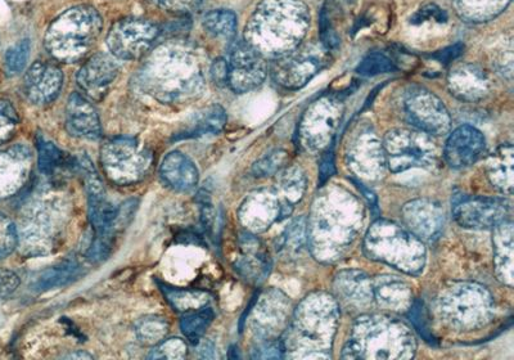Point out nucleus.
Wrapping results in <instances>:
<instances>
[{
    "label": "nucleus",
    "mask_w": 514,
    "mask_h": 360,
    "mask_svg": "<svg viewBox=\"0 0 514 360\" xmlns=\"http://www.w3.org/2000/svg\"><path fill=\"white\" fill-rule=\"evenodd\" d=\"M18 125L15 107L6 98L0 97V146L11 141Z\"/></svg>",
    "instance_id": "45"
},
{
    "label": "nucleus",
    "mask_w": 514,
    "mask_h": 360,
    "mask_svg": "<svg viewBox=\"0 0 514 360\" xmlns=\"http://www.w3.org/2000/svg\"><path fill=\"white\" fill-rule=\"evenodd\" d=\"M335 155H333V151L327 148L326 153L322 156V160H320L319 165V184L320 187H323L335 174Z\"/></svg>",
    "instance_id": "54"
},
{
    "label": "nucleus",
    "mask_w": 514,
    "mask_h": 360,
    "mask_svg": "<svg viewBox=\"0 0 514 360\" xmlns=\"http://www.w3.org/2000/svg\"><path fill=\"white\" fill-rule=\"evenodd\" d=\"M486 141L484 134L470 125H463L449 135L445 144L444 157L454 169L468 168L484 155Z\"/></svg>",
    "instance_id": "23"
},
{
    "label": "nucleus",
    "mask_w": 514,
    "mask_h": 360,
    "mask_svg": "<svg viewBox=\"0 0 514 360\" xmlns=\"http://www.w3.org/2000/svg\"><path fill=\"white\" fill-rule=\"evenodd\" d=\"M119 72L120 65L116 57L112 54L97 53L81 66L76 74V83L85 96L99 102L107 96L108 89Z\"/></svg>",
    "instance_id": "19"
},
{
    "label": "nucleus",
    "mask_w": 514,
    "mask_h": 360,
    "mask_svg": "<svg viewBox=\"0 0 514 360\" xmlns=\"http://www.w3.org/2000/svg\"><path fill=\"white\" fill-rule=\"evenodd\" d=\"M188 348L186 342L182 339L162 340L160 344L155 345L148 355L150 359H168V360H179L187 357Z\"/></svg>",
    "instance_id": "46"
},
{
    "label": "nucleus",
    "mask_w": 514,
    "mask_h": 360,
    "mask_svg": "<svg viewBox=\"0 0 514 360\" xmlns=\"http://www.w3.org/2000/svg\"><path fill=\"white\" fill-rule=\"evenodd\" d=\"M227 63L228 85L238 94L260 87L268 74L265 58L245 40L231 45Z\"/></svg>",
    "instance_id": "16"
},
{
    "label": "nucleus",
    "mask_w": 514,
    "mask_h": 360,
    "mask_svg": "<svg viewBox=\"0 0 514 360\" xmlns=\"http://www.w3.org/2000/svg\"><path fill=\"white\" fill-rule=\"evenodd\" d=\"M214 317V310L206 308V306L205 308L196 310V312H192V314L187 315V317L183 319L182 323H180L184 336H186L193 345H197L198 342L202 340V337H204L207 328H209L210 324L213 323Z\"/></svg>",
    "instance_id": "40"
},
{
    "label": "nucleus",
    "mask_w": 514,
    "mask_h": 360,
    "mask_svg": "<svg viewBox=\"0 0 514 360\" xmlns=\"http://www.w3.org/2000/svg\"><path fill=\"white\" fill-rule=\"evenodd\" d=\"M452 211L455 222L461 227L486 231L508 220L509 205L500 198L457 193L453 198Z\"/></svg>",
    "instance_id": "14"
},
{
    "label": "nucleus",
    "mask_w": 514,
    "mask_h": 360,
    "mask_svg": "<svg viewBox=\"0 0 514 360\" xmlns=\"http://www.w3.org/2000/svg\"><path fill=\"white\" fill-rule=\"evenodd\" d=\"M329 62L326 48L317 44L299 45L292 52L277 58L272 76L278 85L288 90L304 88Z\"/></svg>",
    "instance_id": "11"
},
{
    "label": "nucleus",
    "mask_w": 514,
    "mask_h": 360,
    "mask_svg": "<svg viewBox=\"0 0 514 360\" xmlns=\"http://www.w3.org/2000/svg\"><path fill=\"white\" fill-rule=\"evenodd\" d=\"M161 287L170 305L179 313L196 312V310L205 308L211 299L210 295L204 291L186 290V288L164 285Z\"/></svg>",
    "instance_id": "36"
},
{
    "label": "nucleus",
    "mask_w": 514,
    "mask_h": 360,
    "mask_svg": "<svg viewBox=\"0 0 514 360\" xmlns=\"http://www.w3.org/2000/svg\"><path fill=\"white\" fill-rule=\"evenodd\" d=\"M462 47L461 45H455V47L446 49L443 53H441V56H437L439 58V61H452L455 57H458L459 54H461Z\"/></svg>",
    "instance_id": "57"
},
{
    "label": "nucleus",
    "mask_w": 514,
    "mask_h": 360,
    "mask_svg": "<svg viewBox=\"0 0 514 360\" xmlns=\"http://www.w3.org/2000/svg\"><path fill=\"white\" fill-rule=\"evenodd\" d=\"M101 164L110 182L117 186H132L146 178L152 168L153 156L137 139L119 137L103 144Z\"/></svg>",
    "instance_id": "9"
},
{
    "label": "nucleus",
    "mask_w": 514,
    "mask_h": 360,
    "mask_svg": "<svg viewBox=\"0 0 514 360\" xmlns=\"http://www.w3.org/2000/svg\"><path fill=\"white\" fill-rule=\"evenodd\" d=\"M416 351L407 324L386 314H365L356 319L342 358L405 360L414 358Z\"/></svg>",
    "instance_id": "5"
},
{
    "label": "nucleus",
    "mask_w": 514,
    "mask_h": 360,
    "mask_svg": "<svg viewBox=\"0 0 514 360\" xmlns=\"http://www.w3.org/2000/svg\"><path fill=\"white\" fill-rule=\"evenodd\" d=\"M335 290L345 303L365 306L374 300L373 283L360 270H342L335 278Z\"/></svg>",
    "instance_id": "30"
},
{
    "label": "nucleus",
    "mask_w": 514,
    "mask_h": 360,
    "mask_svg": "<svg viewBox=\"0 0 514 360\" xmlns=\"http://www.w3.org/2000/svg\"><path fill=\"white\" fill-rule=\"evenodd\" d=\"M159 29L143 18H125L117 21L108 31L106 43L117 60H138L151 48Z\"/></svg>",
    "instance_id": "13"
},
{
    "label": "nucleus",
    "mask_w": 514,
    "mask_h": 360,
    "mask_svg": "<svg viewBox=\"0 0 514 360\" xmlns=\"http://www.w3.org/2000/svg\"><path fill=\"white\" fill-rule=\"evenodd\" d=\"M448 87L453 96L464 102H480L490 92L488 74L473 63H459L450 70Z\"/></svg>",
    "instance_id": "25"
},
{
    "label": "nucleus",
    "mask_w": 514,
    "mask_h": 360,
    "mask_svg": "<svg viewBox=\"0 0 514 360\" xmlns=\"http://www.w3.org/2000/svg\"><path fill=\"white\" fill-rule=\"evenodd\" d=\"M103 21L96 8L76 6L63 12L48 27L45 47L54 60L74 63L87 57L101 35Z\"/></svg>",
    "instance_id": "6"
},
{
    "label": "nucleus",
    "mask_w": 514,
    "mask_h": 360,
    "mask_svg": "<svg viewBox=\"0 0 514 360\" xmlns=\"http://www.w3.org/2000/svg\"><path fill=\"white\" fill-rule=\"evenodd\" d=\"M395 70L394 63L389 57L383 56L381 53H372L365 57L362 62L359 63L358 72L362 76H377L381 74H387Z\"/></svg>",
    "instance_id": "47"
},
{
    "label": "nucleus",
    "mask_w": 514,
    "mask_h": 360,
    "mask_svg": "<svg viewBox=\"0 0 514 360\" xmlns=\"http://www.w3.org/2000/svg\"><path fill=\"white\" fill-rule=\"evenodd\" d=\"M355 184H358L359 189H362L363 196L367 198L368 204L373 207L374 210H377V197L374 195V193L371 191V189H368L367 187H364V184L360 182V180H354Z\"/></svg>",
    "instance_id": "56"
},
{
    "label": "nucleus",
    "mask_w": 514,
    "mask_h": 360,
    "mask_svg": "<svg viewBox=\"0 0 514 360\" xmlns=\"http://www.w3.org/2000/svg\"><path fill=\"white\" fill-rule=\"evenodd\" d=\"M373 296L381 308L395 313H407L413 304V291L405 282L396 276H380L374 278Z\"/></svg>",
    "instance_id": "28"
},
{
    "label": "nucleus",
    "mask_w": 514,
    "mask_h": 360,
    "mask_svg": "<svg viewBox=\"0 0 514 360\" xmlns=\"http://www.w3.org/2000/svg\"><path fill=\"white\" fill-rule=\"evenodd\" d=\"M20 277L8 269H0V299L11 296L20 286Z\"/></svg>",
    "instance_id": "53"
},
{
    "label": "nucleus",
    "mask_w": 514,
    "mask_h": 360,
    "mask_svg": "<svg viewBox=\"0 0 514 360\" xmlns=\"http://www.w3.org/2000/svg\"><path fill=\"white\" fill-rule=\"evenodd\" d=\"M30 42L29 40H21L6 52L4 56V67L8 76H15L24 71L27 60H29Z\"/></svg>",
    "instance_id": "43"
},
{
    "label": "nucleus",
    "mask_w": 514,
    "mask_h": 360,
    "mask_svg": "<svg viewBox=\"0 0 514 360\" xmlns=\"http://www.w3.org/2000/svg\"><path fill=\"white\" fill-rule=\"evenodd\" d=\"M66 358L90 359V358H92V355H89L87 353H74V354L67 355Z\"/></svg>",
    "instance_id": "58"
},
{
    "label": "nucleus",
    "mask_w": 514,
    "mask_h": 360,
    "mask_svg": "<svg viewBox=\"0 0 514 360\" xmlns=\"http://www.w3.org/2000/svg\"><path fill=\"white\" fill-rule=\"evenodd\" d=\"M66 126L72 135L79 138L98 139L102 134L96 107L80 93H72L67 101Z\"/></svg>",
    "instance_id": "26"
},
{
    "label": "nucleus",
    "mask_w": 514,
    "mask_h": 360,
    "mask_svg": "<svg viewBox=\"0 0 514 360\" xmlns=\"http://www.w3.org/2000/svg\"><path fill=\"white\" fill-rule=\"evenodd\" d=\"M291 301L283 292L268 290L252 310L251 326L261 341L281 339L291 319Z\"/></svg>",
    "instance_id": "17"
},
{
    "label": "nucleus",
    "mask_w": 514,
    "mask_h": 360,
    "mask_svg": "<svg viewBox=\"0 0 514 360\" xmlns=\"http://www.w3.org/2000/svg\"><path fill=\"white\" fill-rule=\"evenodd\" d=\"M347 161L359 178L367 180L380 179L387 166L382 142L369 130L356 135L351 141Z\"/></svg>",
    "instance_id": "18"
},
{
    "label": "nucleus",
    "mask_w": 514,
    "mask_h": 360,
    "mask_svg": "<svg viewBox=\"0 0 514 360\" xmlns=\"http://www.w3.org/2000/svg\"><path fill=\"white\" fill-rule=\"evenodd\" d=\"M31 165L33 155L22 144L0 148V200L16 195L25 186Z\"/></svg>",
    "instance_id": "22"
},
{
    "label": "nucleus",
    "mask_w": 514,
    "mask_h": 360,
    "mask_svg": "<svg viewBox=\"0 0 514 360\" xmlns=\"http://www.w3.org/2000/svg\"><path fill=\"white\" fill-rule=\"evenodd\" d=\"M407 313L414 328L419 332V335H421L426 341L431 342V344H435V337L432 335L430 327H428V319L423 303L418 300L413 301V304L410 306Z\"/></svg>",
    "instance_id": "49"
},
{
    "label": "nucleus",
    "mask_w": 514,
    "mask_h": 360,
    "mask_svg": "<svg viewBox=\"0 0 514 360\" xmlns=\"http://www.w3.org/2000/svg\"><path fill=\"white\" fill-rule=\"evenodd\" d=\"M63 84L60 67L49 62H35L24 78V92L34 105H49L58 97Z\"/></svg>",
    "instance_id": "24"
},
{
    "label": "nucleus",
    "mask_w": 514,
    "mask_h": 360,
    "mask_svg": "<svg viewBox=\"0 0 514 360\" xmlns=\"http://www.w3.org/2000/svg\"><path fill=\"white\" fill-rule=\"evenodd\" d=\"M81 274H83V267L78 261L65 260L56 267L44 270L36 279L34 288L36 291L54 290V288H60L76 281Z\"/></svg>",
    "instance_id": "35"
},
{
    "label": "nucleus",
    "mask_w": 514,
    "mask_h": 360,
    "mask_svg": "<svg viewBox=\"0 0 514 360\" xmlns=\"http://www.w3.org/2000/svg\"><path fill=\"white\" fill-rule=\"evenodd\" d=\"M403 219L409 232L423 243L439 240L445 215L439 204L430 200H414L403 207Z\"/></svg>",
    "instance_id": "20"
},
{
    "label": "nucleus",
    "mask_w": 514,
    "mask_h": 360,
    "mask_svg": "<svg viewBox=\"0 0 514 360\" xmlns=\"http://www.w3.org/2000/svg\"><path fill=\"white\" fill-rule=\"evenodd\" d=\"M211 78L218 85H228V63L223 58H218L211 65Z\"/></svg>",
    "instance_id": "55"
},
{
    "label": "nucleus",
    "mask_w": 514,
    "mask_h": 360,
    "mask_svg": "<svg viewBox=\"0 0 514 360\" xmlns=\"http://www.w3.org/2000/svg\"><path fill=\"white\" fill-rule=\"evenodd\" d=\"M340 321V306L327 292L306 296L293 310L281 336L284 358L326 359L331 357Z\"/></svg>",
    "instance_id": "3"
},
{
    "label": "nucleus",
    "mask_w": 514,
    "mask_h": 360,
    "mask_svg": "<svg viewBox=\"0 0 514 360\" xmlns=\"http://www.w3.org/2000/svg\"><path fill=\"white\" fill-rule=\"evenodd\" d=\"M308 243V220L301 216L288 225L279 238L277 250L283 254L293 255L300 252Z\"/></svg>",
    "instance_id": "38"
},
{
    "label": "nucleus",
    "mask_w": 514,
    "mask_h": 360,
    "mask_svg": "<svg viewBox=\"0 0 514 360\" xmlns=\"http://www.w3.org/2000/svg\"><path fill=\"white\" fill-rule=\"evenodd\" d=\"M513 164L512 144H503L491 153L488 160V177L491 184L507 195H512L513 192Z\"/></svg>",
    "instance_id": "33"
},
{
    "label": "nucleus",
    "mask_w": 514,
    "mask_h": 360,
    "mask_svg": "<svg viewBox=\"0 0 514 360\" xmlns=\"http://www.w3.org/2000/svg\"><path fill=\"white\" fill-rule=\"evenodd\" d=\"M201 223L204 225L206 233L214 240L218 236V233H216V229L219 228L218 214H216L213 205L209 201H204L201 204Z\"/></svg>",
    "instance_id": "52"
},
{
    "label": "nucleus",
    "mask_w": 514,
    "mask_h": 360,
    "mask_svg": "<svg viewBox=\"0 0 514 360\" xmlns=\"http://www.w3.org/2000/svg\"><path fill=\"white\" fill-rule=\"evenodd\" d=\"M254 359H281L284 358V351L281 339L261 341L252 350Z\"/></svg>",
    "instance_id": "50"
},
{
    "label": "nucleus",
    "mask_w": 514,
    "mask_h": 360,
    "mask_svg": "<svg viewBox=\"0 0 514 360\" xmlns=\"http://www.w3.org/2000/svg\"><path fill=\"white\" fill-rule=\"evenodd\" d=\"M39 169L42 173L51 175L65 165V156L60 148L52 142L45 141L43 137L38 139Z\"/></svg>",
    "instance_id": "42"
},
{
    "label": "nucleus",
    "mask_w": 514,
    "mask_h": 360,
    "mask_svg": "<svg viewBox=\"0 0 514 360\" xmlns=\"http://www.w3.org/2000/svg\"><path fill=\"white\" fill-rule=\"evenodd\" d=\"M342 112L344 106L336 98L323 97L311 103L299 125L301 147L310 152L327 150L340 126Z\"/></svg>",
    "instance_id": "12"
},
{
    "label": "nucleus",
    "mask_w": 514,
    "mask_h": 360,
    "mask_svg": "<svg viewBox=\"0 0 514 360\" xmlns=\"http://www.w3.org/2000/svg\"><path fill=\"white\" fill-rule=\"evenodd\" d=\"M287 160L288 153L286 151L275 150L263 157V159L255 162L254 166H252V173L257 178L270 177V175L279 173L286 166Z\"/></svg>",
    "instance_id": "44"
},
{
    "label": "nucleus",
    "mask_w": 514,
    "mask_h": 360,
    "mask_svg": "<svg viewBox=\"0 0 514 360\" xmlns=\"http://www.w3.org/2000/svg\"><path fill=\"white\" fill-rule=\"evenodd\" d=\"M238 219L247 232H265L281 219V201L277 193L269 189L251 193L238 210Z\"/></svg>",
    "instance_id": "21"
},
{
    "label": "nucleus",
    "mask_w": 514,
    "mask_h": 360,
    "mask_svg": "<svg viewBox=\"0 0 514 360\" xmlns=\"http://www.w3.org/2000/svg\"><path fill=\"white\" fill-rule=\"evenodd\" d=\"M151 2L165 11L184 15L200 6L202 0H151Z\"/></svg>",
    "instance_id": "51"
},
{
    "label": "nucleus",
    "mask_w": 514,
    "mask_h": 360,
    "mask_svg": "<svg viewBox=\"0 0 514 360\" xmlns=\"http://www.w3.org/2000/svg\"><path fill=\"white\" fill-rule=\"evenodd\" d=\"M242 254L236 261L237 272L252 283L263 282L270 272V259L263 243L254 233L243 234L240 241Z\"/></svg>",
    "instance_id": "27"
},
{
    "label": "nucleus",
    "mask_w": 514,
    "mask_h": 360,
    "mask_svg": "<svg viewBox=\"0 0 514 360\" xmlns=\"http://www.w3.org/2000/svg\"><path fill=\"white\" fill-rule=\"evenodd\" d=\"M309 26V8L301 0H263L247 22L245 42L277 60L301 45Z\"/></svg>",
    "instance_id": "4"
},
{
    "label": "nucleus",
    "mask_w": 514,
    "mask_h": 360,
    "mask_svg": "<svg viewBox=\"0 0 514 360\" xmlns=\"http://www.w3.org/2000/svg\"><path fill=\"white\" fill-rule=\"evenodd\" d=\"M408 121L417 130L428 135H445L452 128L448 108L434 93L426 89H414L404 102Z\"/></svg>",
    "instance_id": "15"
},
{
    "label": "nucleus",
    "mask_w": 514,
    "mask_h": 360,
    "mask_svg": "<svg viewBox=\"0 0 514 360\" xmlns=\"http://www.w3.org/2000/svg\"><path fill=\"white\" fill-rule=\"evenodd\" d=\"M436 312L450 330L476 331L493 319L494 300L490 292L477 283H453L437 297Z\"/></svg>",
    "instance_id": "8"
},
{
    "label": "nucleus",
    "mask_w": 514,
    "mask_h": 360,
    "mask_svg": "<svg viewBox=\"0 0 514 360\" xmlns=\"http://www.w3.org/2000/svg\"><path fill=\"white\" fill-rule=\"evenodd\" d=\"M386 165L392 173L412 168L430 169L439 160V153L430 135L421 130L394 129L382 142Z\"/></svg>",
    "instance_id": "10"
},
{
    "label": "nucleus",
    "mask_w": 514,
    "mask_h": 360,
    "mask_svg": "<svg viewBox=\"0 0 514 360\" xmlns=\"http://www.w3.org/2000/svg\"><path fill=\"white\" fill-rule=\"evenodd\" d=\"M512 0H453L458 15L470 22H488L506 11Z\"/></svg>",
    "instance_id": "34"
},
{
    "label": "nucleus",
    "mask_w": 514,
    "mask_h": 360,
    "mask_svg": "<svg viewBox=\"0 0 514 360\" xmlns=\"http://www.w3.org/2000/svg\"><path fill=\"white\" fill-rule=\"evenodd\" d=\"M18 246V233L15 223L6 215L0 214V259L7 258Z\"/></svg>",
    "instance_id": "48"
},
{
    "label": "nucleus",
    "mask_w": 514,
    "mask_h": 360,
    "mask_svg": "<svg viewBox=\"0 0 514 360\" xmlns=\"http://www.w3.org/2000/svg\"><path fill=\"white\" fill-rule=\"evenodd\" d=\"M494 267L497 278L503 285L513 287V224L511 220L494 228Z\"/></svg>",
    "instance_id": "31"
},
{
    "label": "nucleus",
    "mask_w": 514,
    "mask_h": 360,
    "mask_svg": "<svg viewBox=\"0 0 514 360\" xmlns=\"http://www.w3.org/2000/svg\"><path fill=\"white\" fill-rule=\"evenodd\" d=\"M144 92L166 105H182L204 92L205 61L200 49L186 40L159 45L139 70Z\"/></svg>",
    "instance_id": "1"
},
{
    "label": "nucleus",
    "mask_w": 514,
    "mask_h": 360,
    "mask_svg": "<svg viewBox=\"0 0 514 360\" xmlns=\"http://www.w3.org/2000/svg\"><path fill=\"white\" fill-rule=\"evenodd\" d=\"M204 26L211 35L218 38L232 39L237 31V16L228 9H216L206 13Z\"/></svg>",
    "instance_id": "39"
},
{
    "label": "nucleus",
    "mask_w": 514,
    "mask_h": 360,
    "mask_svg": "<svg viewBox=\"0 0 514 360\" xmlns=\"http://www.w3.org/2000/svg\"><path fill=\"white\" fill-rule=\"evenodd\" d=\"M160 174L169 187L179 192L192 191L200 180L195 162L182 152H170L162 161Z\"/></svg>",
    "instance_id": "29"
},
{
    "label": "nucleus",
    "mask_w": 514,
    "mask_h": 360,
    "mask_svg": "<svg viewBox=\"0 0 514 360\" xmlns=\"http://www.w3.org/2000/svg\"><path fill=\"white\" fill-rule=\"evenodd\" d=\"M364 252L369 259L380 261L408 276H419L425 269V243L408 229L390 220H377L364 237Z\"/></svg>",
    "instance_id": "7"
},
{
    "label": "nucleus",
    "mask_w": 514,
    "mask_h": 360,
    "mask_svg": "<svg viewBox=\"0 0 514 360\" xmlns=\"http://www.w3.org/2000/svg\"><path fill=\"white\" fill-rule=\"evenodd\" d=\"M306 191V177L299 166L279 171L275 193L281 201V219L290 216L293 207L302 200Z\"/></svg>",
    "instance_id": "32"
},
{
    "label": "nucleus",
    "mask_w": 514,
    "mask_h": 360,
    "mask_svg": "<svg viewBox=\"0 0 514 360\" xmlns=\"http://www.w3.org/2000/svg\"><path fill=\"white\" fill-rule=\"evenodd\" d=\"M308 220V243L322 263H336L354 245L364 224L360 201L344 187L324 188Z\"/></svg>",
    "instance_id": "2"
},
{
    "label": "nucleus",
    "mask_w": 514,
    "mask_h": 360,
    "mask_svg": "<svg viewBox=\"0 0 514 360\" xmlns=\"http://www.w3.org/2000/svg\"><path fill=\"white\" fill-rule=\"evenodd\" d=\"M168 331V322L164 318L156 317V315L141 319L135 326V335L144 345L155 346L160 344L168 335Z\"/></svg>",
    "instance_id": "41"
},
{
    "label": "nucleus",
    "mask_w": 514,
    "mask_h": 360,
    "mask_svg": "<svg viewBox=\"0 0 514 360\" xmlns=\"http://www.w3.org/2000/svg\"><path fill=\"white\" fill-rule=\"evenodd\" d=\"M227 123V114L222 106L215 105L207 108L198 117L196 124L191 129L184 130L178 135L179 139L205 137V135H215L224 129Z\"/></svg>",
    "instance_id": "37"
}]
</instances>
